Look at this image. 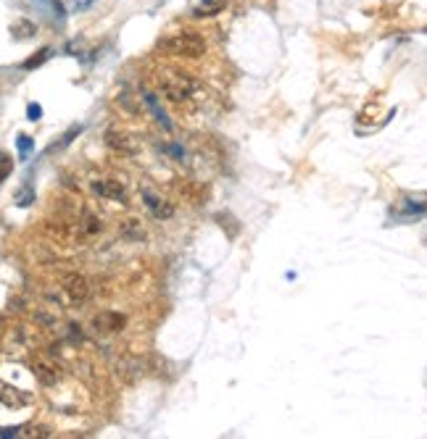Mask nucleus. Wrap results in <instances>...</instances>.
<instances>
[{
	"label": "nucleus",
	"mask_w": 427,
	"mask_h": 439,
	"mask_svg": "<svg viewBox=\"0 0 427 439\" xmlns=\"http://www.w3.org/2000/svg\"><path fill=\"white\" fill-rule=\"evenodd\" d=\"M19 431H21L19 426H14V429H0V437H16Z\"/></svg>",
	"instance_id": "nucleus-17"
},
{
	"label": "nucleus",
	"mask_w": 427,
	"mask_h": 439,
	"mask_svg": "<svg viewBox=\"0 0 427 439\" xmlns=\"http://www.w3.org/2000/svg\"><path fill=\"white\" fill-rule=\"evenodd\" d=\"M93 3H98V0H74V3H71V11H74V14H82V11H88Z\"/></svg>",
	"instance_id": "nucleus-14"
},
{
	"label": "nucleus",
	"mask_w": 427,
	"mask_h": 439,
	"mask_svg": "<svg viewBox=\"0 0 427 439\" xmlns=\"http://www.w3.org/2000/svg\"><path fill=\"white\" fill-rule=\"evenodd\" d=\"M32 198H35V195H32V190L19 192V206H29V203H32Z\"/></svg>",
	"instance_id": "nucleus-16"
},
{
	"label": "nucleus",
	"mask_w": 427,
	"mask_h": 439,
	"mask_svg": "<svg viewBox=\"0 0 427 439\" xmlns=\"http://www.w3.org/2000/svg\"><path fill=\"white\" fill-rule=\"evenodd\" d=\"M143 200H145V206H148V211L156 218H169V216L175 213V208L169 206L164 198H158V195H153V192H143Z\"/></svg>",
	"instance_id": "nucleus-5"
},
{
	"label": "nucleus",
	"mask_w": 427,
	"mask_h": 439,
	"mask_svg": "<svg viewBox=\"0 0 427 439\" xmlns=\"http://www.w3.org/2000/svg\"><path fill=\"white\" fill-rule=\"evenodd\" d=\"M51 48H43V51L37 53V55H32V58L29 60H24V69H37V66H40V63H43V60H48L51 58Z\"/></svg>",
	"instance_id": "nucleus-11"
},
{
	"label": "nucleus",
	"mask_w": 427,
	"mask_h": 439,
	"mask_svg": "<svg viewBox=\"0 0 427 439\" xmlns=\"http://www.w3.org/2000/svg\"><path fill=\"white\" fill-rule=\"evenodd\" d=\"M219 11H225V0H201L192 9V16H217Z\"/></svg>",
	"instance_id": "nucleus-8"
},
{
	"label": "nucleus",
	"mask_w": 427,
	"mask_h": 439,
	"mask_svg": "<svg viewBox=\"0 0 427 439\" xmlns=\"http://www.w3.org/2000/svg\"><path fill=\"white\" fill-rule=\"evenodd\" d=\"M11 32H16V40H24V37L35 35V24L32 21H19V24L11 26Z\"/></svg>",
	"instance_id": "nucleus-10"
},
{
	"label": "nucleus",
	"mask_w": 427,
	"mask_h": 439,
	"mask_svg": "<svg viewBox=\"0 0 427 439\" xmlns=\"http://www.w3.org/2000/svg\"><path fill=\"white\" fill-rule=\"evenodd\" d=\"M143 100H145V105H148V111L153 113V119H156L164 129H172V121L166 119V113H164V108L158 105L156 95H153V92H143Z\"/></svg>",
	"instance_id": "nucleus-6"
},
{
	"label": "nucleus",
	"mask_w": 427,
	"mask_h": 439,
	"mask_svg": "<svg viewBox=\"0 0 427 439\" xmlns=\"http://www.w3.org/2000/svg\"><path fill=\"white\" fill-rule=\"evenodd\" d=\"M106 142L113 147V150H122V153H135V142H132L127 134L122 132H106Z\"/></svg>",
	"instance_id": "nucleus-7"
},
{
	"label": "nucleus",
	"mask_w": 427,
	"mask_h": 439,
	"mask_svg": "<svg viewBox=\"0 0 427 439\" xmlns=\"http://www.w3.org/2000/svg\"><path fill=\"white\" fill-rule=\"evenodd\" d=\"M63 290H66V295L71 297V302H85L90 295V287L88 282L82 279V276H66V282H63Z\"/></svg>",
	"instance_id": "nucleus-4"
},
{
	"label": "nucleus",
	"mask_w": 427,
	"mask_h": 439,
	"mask_svg": "<svg viewBox=\"0 0 427 439\" xmlns=\"http://www.w3.org/2000/svg\"><path fill=\"white\" fill-rule=\"evenodd\" d=\"M26 113H29V121H40V116H43V108L37 103H32L29 108H26Z\"/></svg>",
	"instance_id": "nucleus-15"
},
{
	"label": "nucleus",
	"mask_w": 427,
	"mask_h": 439,
	"mask_svg": "<svg viewBox=\"0 0 427 439\" xmlns=\"http://www.w3.org/2000/svg\"><path fill=\"white\" fill-rule=\"evenodd\" d=\"M158 82H161V92H164L172 103H182V100H187V97H192L198 92V82H195L187 71L169 69L161 74Z\"/></svg>",
	"instance_id": "nucleus-2"
},
{
	"label": "nucleus",
	"mask_w": 427,
	"mask_h": 439,
	"mask_svg": "<svg viewBox=\"0 0 427 439\" xmlns=\"http://www.w3.org/2000/svg\"><path fill=\"white\" fill-rule=\"evenodd\" d=\"M93 192H96L98 198L113 200V203H124V200H127L124 187L119 184V179H96L93 181Z\"/></svg>",
	"instance_id": "nucleus-3"
},
{
	"label": "nucleus",
	"mask_w": 427,
	"mask_h": 439,
	"mask_svg": "<svg viewBox=\"0 0 427 439\" xmlns=\"http://www.w3.org/2000/svg\"><path fill=\"white\" fill-rule=\"evenodd\" d=\"M79 132H82V127H79V124H77V127H71V129L66 132V134H63V139H61V142H58V145H53V147H51V153H53V150H61V147H66V145H69V142H71V139L77 137Z\"/></svg>",
	"instance_id": "nucleus-13"
},
{
	"label": "nucleus",
	"mask_w": 427,
	"mask_h": 439,
	"mask_svg": "<svg viewBox=\"0 0 427 439\" xmlns=\"http://www.w3.org/2000/svg\"><path fill=\"white\" fill-rule=\"evenodd\" d=\"M16 147H19V155H21V158H24V161H26V158H29V153L35 150V139L26 137V134H19Z\"/></svg>",
	"instance_id": "nucleus-9"
},
{
	"label": "nucleus",
	"mask_w": 427,
	"mask_h": 439,
	"mask_svg": "<svg viewBox=\"0 0 427 439\" xmlns=\"http://www.w3.org/2000/svg\"><path fill=\"white\" fill-rule=\"evenodd\" d=\"M158 51L166 53V55H175V58H201L206 53V40L190 29H182V32H172V35L161 37Z\"/></svg>",
	"instance_id": "nucleus-1"
},
{
	"label": "nucleus",
	"mask_w": 427,
	"mask_h": 439,
	"mask_svg": "<svg viewBox=\"0 0 427 439\" xmlns=\"http://www.w3.org/2000/svg\"><path fill=\"white\" fill-rule=\"evenodd\" d=\"M11 171H14V161H11V155L9 153H0V181L6 179Z\"/></svg>",
	"instance_id": "nucleus-12"
}]
</instances>
